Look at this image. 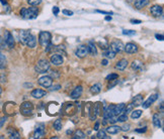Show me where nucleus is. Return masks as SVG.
Masks as SVG:
<instances>
[{
    "label": "nucleus",
    "instance_id": "nucleus-25",
    "mask_svg": "<svg viewBox=\"0 0 164 139\" xmlns=\"http://www.w3.org/2000/svg\"><path fill=\"white\" fill-rule=\"evenodd\" d=\"M87 49H88V53H90L91 55L95 57V55H97V49H96V47L93 43V41H89V43H88Z\"/></svg>",
    "mask_w": 164,
    "mask_h": 139
},
{
    "label": "nucleus",
    "instance_id": "nucleus-7",
    "mask_svg": "<svg viewBox=\"0 0 164 139\" xmlns=\"http://www.w3.org/2000/svg\"><path fill=\"white\" fill-rule=\"evenodd\" d=\"M91 108L89 109V118L91 120H95L96 117L99 114V110H100V103L97 102L94 105H91Z\"/></svg>",
    "mask_w": 164,
    "mask_h": 139
},
{
    "label": "nucleus",
    "instance_id": "nucleus-48",
    "mask_svg": "<svg viewBox=\"0 0 164 139\" xmlns=\"http://www.w3.org/2000/svg\"><path fill=\"white\" fill-rule=\"evenodd\" d=\"M155 37L156 38L158 39V40H160V41H163L164 40V36H163V34H155Z\"/></svg>",
    "mask_w": 164,
    "mask_h": 139
},
{
    "label": "nucleus",
    "instance_id": "nucleus-51",
    "mask_svg": "<svg viewBox=\"0 0 164 139\" xmlns=\"http://www.w3.org/2000/svg\"><path fill=\"white\" fill-rule=\"evenodd\" d=\"M131 23H133V24H140V23H142V21L139 20V19H131Z\"/></svg>",
    "mask_w": 164,
    "mask_h": 139
},
{
    "label": "nucleus",
    "instance_id": "nucleus-4",
    "mask_svg": "<svg viewBox=\"0 0 164 139\" xmlns=\"http://www.w3.org/2000/svg\"><path fill=\"white\" fill-rule=\"evenodd\" d=\"M33 105L31 102H23L20 106V113L23 116H31L33 115Z\"/></svg>",
    "mask_w": 164,
    "mask_h": 139
},
{
    "label": "nucleus",
    "instance_id": "nucleus-35",
    "mask_svg": "<svg viewBox=\"0 0 164 139\" xmlns=\"http://www.w3.org/2000/svg\"><path fill=\"white\" fill-rule=\"evenodd\" d=\"M53 126H54V128L56 129L57 131L61 130V129H62V121H61V119H57L54 122V124H53Z\"/></svg>",
    "mask_w": 164,
    "mask_h": 139
},
{
    "label": "nucleus",
    "instance_id": "nucleus-41",
    "mask_svg": "<svg viewBox=\"0 0 164 139\" xmlns=\"http://www.w3.org/2000/svg\"><path fill=\"white\" fill-rule=\"evenodd\" d=\"M133 109H134L133 104H132V103H130V104L128 105L127 107H125V109H124V112H125L126 114H128V113L132 112V111H133Z\"/></svg>",
    "mask_w": 164,
    "mask_h": 139
},
{
    "label": "nucleus",
    "instance_id": "nucleus-12",
    "mask_svg": "<svg viewBox=\"0 0 164 139\" xmlns=\"http://www.w3.org/2000/svg\"><path fill=\"white\" fill-rule=\"evenodd\" d=\"M150 12L154 17H160L163 13V8L161 5H153L150 8Z\"/></svg>",
    "mask_w": 164,
    "mask_h": 139
},
{
    "label": "nucleus",
    "instance_id": "nucleus-46",
    "mask_svg": "<svg viewBox=\"0 0 164 139\" xmlns=\"http://www.w3.org/2000/svg\"><path fill=\"white\" fill-rule=\"evenodd\" d=\"M6 119H7V117L6 116H4V117H2V118L0 119V128L3 126V124L5 123V121H6Z\"/></svg>",
    "mask_w": 164,
    "mask_h": 139
},
{
    "label": "nucleus",
    "instance_id": "nucleus-21",
    "mask_svg": "<svg viewBox=\"0 0 164 139\" xmlns=\"http://www.w3.org/2000/svg\"><path fill=\"white\" fill-rule=\"evenodd\" d=\"M128 65H129V63H128L127 59H122L120 61H118V63H116V69L118 70V71H124V70L127 69Z\"/></svg>",
    "mask_w": 164,
    "mask_h": 139
},
{
    "label": "nucleus",
    "instance_id": "nucleus-1",
    "mask_svg": "<svg viewBox=\"0 0 164 139\" xmlns=\"http://www.w3.org/2000/svg\"><path fill=\"white\" fill-rule=\"evenodd\" d=\"M39 9L37 7H29V8H22L20 10V15L25 19H35L37 17Z\"/></svg>",
    "mask_w": 164,
    "mask_h": 139
},
{
    "label": "nucleus",
    "instance_id": "nucleus-59",
    "mask_svg": "<svg viewBox=\"0 0 164 139\" xmlns=\"http://www.w3.org/2000/svg\"><path fill=\"white\" fill-rule=\"evenodd\" d=\"M160 109H161V112H163V104L160 105Z\"/></svg>",
    "mask_w": 164,
    "mask_h": 139
},
{
    "label": "nucleus",
    "instance_id": "nucleus-43",
    "mask_svg": "<svg viewBox=\"0 0 164 139\" xmlns=\"http://www.w3.org/2000/svg\"><path fill=\"white\" fill-rule=\"evenodd\" d=\"M62 13L64 15H67V16H72L74 13H73V11L71 10H68V9H63L62 10Z\"/></svg>",
    "mask_w": 164,
    "mask_h": 139
},
{
    "label": "nucleus",
    "instance_id": "nucleus-32",
    "mask_svg": "<svg viewBox=\"0 0 164 139\" xmlns=\"http://www.w3.org/2000/svg\"><path fill=\"white\" fill-rule=\"evenodd\" d=\"M100 91H101V85L100 84H94L93 86L90 88V93L93 95H96L98 94V93H100Z\"/></svg>",
    "mask_w": 164,
    "mask_h": 139
},
{
    "label": "nucleus",
    "instance_id": "nucleus-20",
    "mask_svg": "<svg viewBox=\"0 0 164 139\" xmlns=\"http://www.w3.org/2000/svg\"><path fill=\"white\" fill-rule=\"evenodd\" d=\"M82 92H83V89H82V87L81 86H77L76 88L74 89V90L71 92L70 96L72 99H78L79 97L82 95Z\"/></svg>",
    "mask_w": 164,
    "mask_h": 139
},
{
    "label": "nucleus",
    "instance_id": "nucleus-5",
    "mask_svg": "<svg viewBox=\"0 0 164 139\" xmlns=\"http://www.w3.org/2000/svg\"><path fill=\"white\" fill-rule=\"evenodd\" d=\"M62 112L66 116H72L76 113V107L73 103H65L62 108Z\"/></svg>",
    "mask_w": 164,
    "mask_h": 139
},
{
    "label": "nucleus",
    "instance_id": "nucleus-28",
    "mask_svg": "<svg viewBox=\"0 0 164 139\" xmlns=\"http://www.w3.org/2000/svg\"><path fill=\"white\" fill-rule=\"evenodd\" d=\"M153 125L156 128H160L161 127V118H160L159 114H154L153 115Z\"/></svg>",
    "mask_w": 164,
    "mask_h": 139
},
{
    "label": "nucleus",
    "instance_id": "nucleus-24",
    "mask_svg": "<svg viewBox=\"0 0 164 139\" xmlns=\"http://www.w3.org/2000/svg\"><path fill=\"white\" fill-rule=\"evenodd\" d=\"M126 105L124 103H120L118 105H114V116H118V115L122 114L124 112V109H125Z\"/></svg>",
    "mask_w": 164,
    "mask_h": 139
},
{
    "label": "nucleus",
    "instance_id": "nucleus-22",
    "mask_svg": "<svg viewBox=\"0 0 164 139\" xmlns=\"http://www.w3.org/2000/svg\"><path fill=\"white\" fill-rule=\"evenodd\" d=\"M150 0H136L135 3H134V6H135L136 9H142L147 6Z\"/></svg>",
    "mask_w": 164,
    "mask_h": 139
},
{
    "label": "nucleus",
    "instance_id": "nucleus-18",
    "mask_svg": "<svg viewBox=\"0 0 164 139\" xmlns=\"http://www.w3.org/2000/svg\"><path fill=\"white\" fill-rule=\"evenodd\" d=\"M24 45H27V47H31V49H33V47H35V45H37V37H35L33 34H31V33H29L27 40H25Z\"/></svg>",
    "mask_w": 164,
    "mask_h": 139
},
{
    "label": "nucleus",
    "instance_id": "nucleus-44",
    "mask_svg": "<svg viewBox=\"0 0 164 139\" xmlns=\"http://www.w3.org/2000/svg\"><path fill=\"white\" fill-rule=\"evenodd\" d=\"M5 45H6V43H5L4 39H3V38H1V37H0V49H5Z\"/></svg>",
    "mask_w": 164,
    "mask_h": 139
},
{
    "label": "nucleus",
    "instance_id": "nucleus-53",
    "mask_svg": "<svg viewBox=\"0 0 164 139\" xmlns=\"http://www.w3.org/2000/svg\"><path fill=\"white\" fill-rule=\"evenodd\" d=\"M60 88H61L60 85H57V86H55V87H53V88H51L50 90H51V91H58V90H60Z\"/></svg>",
    "mask_w": 164,
    "mask_h": 139
},
{
    "label": "nucleus",
    "instance_id": "nucleus-14",
    "mask_svg": "<svg viewBox=\"0 0 164 139\" xmlns=\"http://www.w3.org/2000/svg\"><path fill=\"white\" fill-rule=\"evenodd\" d=\"M158 96H159L158 94H153V95H151V96H150L149 98H148L147 100L145 101V102L142 103V106H143V108H144V109L149 108V107L151 106V105L153 104V103L155 102V101L158 99Z\"/></svg>",
    "mask_w": 164,
    "mask_h": 139
},
{
    "label": "nucleus",
    "instance_id": "nucleus-38",
    "mask_svg": "<svg viewBox=\"0 0 164 139\" xmlns=\"http://www.w3.org/2000/svg\"><path fill=\"white\" fill-rule=\"evenodd\" d=\"M96 137L97 138H100V139H104V138H108L105 134V131L104 130H98L97 134H96Z\"/></svg>",
    "mask_w": 164,
    "mask_h": 139
},
{
    "label": "nucleus",
    "instance_id": "nucleus-9",
    "mask_svg": "<svg viewBox=\"0 0 164 139\" xmlns=\"http://www.w3.org/2000/svg\"><path fill=\"white\" fill-rule=\"evenodd\" d=\"M124 43H122L120 40L118 39H116V40H112V43H110V49L114 51V53H120V51H124Z\"/></svg>",
    "mask_w": 164,
    "mask_h": 139
},
{
    "label": "nucleus",
    "instance_id": "nucleus-37",
    "mask_svg": "<svg viewBox=\"0 0 164 139\" xmlns=\"http://www.w3.org/2000/svg\"><path fill=\"white\" fill-rule=\"evenodd\" d=\"M127 120H128V115L126 113L118 115V122H125Z\"/></svg>",
    "mask_w": 164,
    "mask_h": 139
},
{
    "label": "nucleus",
    "instance_id": "nucleus-56",
    "mask_svg": "<svg viewBox=\"0 0 164 139\" xmlns=\"http://www.w3.org/2000/svg\"><path fill=\"white\" fill-rule=\"evenodd\" d=\"M98 127H99V122H96L95 123V126H94V130H98V129H99V128H98Z\"/></svg>",
    "mask_w": 164,
    "mask_h": 139
},
{
    "label": "nucleus",
    "instance_id": "nucleus-57",
    "mask_svg": "<svg viewBox=\"0 0 164 139\" xmlns=\"http://www.w3.org/2000/svg\"><path fill=\"white\" fill-rule=\"evenodd\" d=\"M0 2L2 3L3 5H6V6H7V2H6V0H0Z\"/></svg>",
    "mask_w": 164,
    "mask_h": 139
},
{
    "label": "nucleus",
    "instance_id": "nucleus-60",
    "mask_svg": "<svg viewBox=\"0 0 164 139\" xmlns=\"http://www.w3.org/2000/svg\"><path fill=\"white\" fill-rule=\"evenodd\" d=\"M1 94H2V88L0 87V97H1Z\"/></svg>",
    "mask_w": 164,
    "mask_h": 139
},
{
    "label": "nucleus",
    "instance_id": "nucleus-27",
    "mask_svg": "<svg viewBox=\"0 0 164 139\" xmlns=\"http://www.w3.org/2000/svg\"><path fill=\"white\" fill-rule=\"evenodd\" d=\"M29 30H21L20 32H19V40H20L21 43H23L24 45L25 43V40H27V36L29 35Z\"/></svg>",
    "mask_w": 164,
    "mask_h": 139
},
{
    "label": "nucleus",
    "instance_id": "nucleus-29",
    "mask_svg": "<svg viewBox=\"0 0 164 139\" xmlns=\"http://www.w3.org/2000/svg\"><path fill=\"white\" fill-rule=\"evenodd\" d=\"M142 103H143V96H142V95H137V96H135V98L133 99L132 104H133L134 107H137L139 106V105H141Z\"/></svg>",
    "mask_w": 164,
    "mask_h": 139
},
{
    "label": "nucleus",
    "instance_id": "nucleus-6",
    "mask_svg": "<svg viewBox=\"0 0 164 139\" xmlns=\"http://www.w3.org/2000/svg\"><path fill=\"white\" fill-rule=\"evenodd\" d=\"M15 107H16V104L14 102H7L4 104V107H3V111H4V114H6L7 116H13L15 115L16 111H15Z\"/></svg>",
    "mask_w": 164,
    "mask_h": 139
},
{
    "label": "nucleus",
    "instance_id": "nucleus-50",
    "mask_svg": "<svg viewBox=\"0 0 164 139\" xmlns=\"http://www.w3.org/2000/svg\"><path fill=\"white\" fill-rule=\"evenodd\" d=\"M59 7L58 6H54L53 7V13H54V15H58V13H59Z\"/></svg>",
    "mask_w": 164,
    "mask_h": 139
},
{
    "label": "nucleus",
    "instance_id": "nucleus-39",
    "mask_svg": "<svg viewBox=\"0 0 164 139\" xmlns=\"http://www.w3.org/2000/svg\"><path fill=\"white\" fill-rule=\"evenodd\" d=\"M27 3L31 6H37L42 3V0H27Z\"/></svg>",
    "mask_w": 164,
    "mask_h": 139
},
{
    "label": "nucleus",
    "instance_id": "nucleus-36",
    "mask_svg": "<svg viewBox=\"0 0 164 139\" xmlns=\"http://www.w3.org/2000/svg\"><path fill=\"white\" fill-rule=\"evenodd\" d=\"M142 115V111L141 110H135V111H132V119H138L140 118Z\"/></svg>",
    "mask_w": 164,
    "mask_h": 139
},
{
    "label": "nucleus",
    "instance_id": "nucleus-45",
    "mask_svg": "<svg viewBox=\"0 0 164 139\" xmlns=\"http://www.w3.org/2000/svg\"><path fill=\"white\" fill-rule=\"evenodd\" d=\"M130 127H131V125H130V124H126V125H124V127H120V130H122V131H129L130 130Z\"/></svg>",
    "mask_w": 164,
    "mask_h": 139
},
{
    "label": "nucleus",
    "instance_id": "nucleus-13",
    "mask_svg": "<svg viewBox=\"0 0 164 139\" xmlns=\"http://www.w3.org/2000/svg\"><path fill=\"white\" fill-rule=\"evenodd\" d=\"M45 132H46L45 125L37 124V128H35V134H33V137H35V138H42V137L45 135Z\"/></svg>",
    "mask_w": 164,
    "mask_h": 139
},
{
    "label": "nucleus",
    "instance_id": "nucleus-3",
    "mask_svg": "<svg viewBox=\"0 0 164 139\" xmlns=\"http://www.w3.org/2000/svg\"><path fill=\"white\" fill-rule=\"evenodd\" d=\"M52 34L49 31H41L39 34V43L43 47H46L49 43H51Z\"/></svg>",
    "mask_w": 164,
    "mask_h": 139
},
{
    "label": "nucleus",
    "instance_id": "nucleus-58",
    "mask_svg": "<svg viewBox=\"0 0 164 139\" xmlns=\"http://www.w3.org/2000/svg\"><path fill=\"white\" fill-rule=\"evenodd\" d=\"M105 20L106 21H110V20H112V16H108H108H105Z\"/></svg>",
    "mask_w": 164,
    "mask_h": 139
},
{
    "label": "nucleus",
    "instance_id": "nucleus-19",
    "mask_svg": "<svg viewBox=\"0 0 164 139\" xmlns=\"http://www.w3.org/2000/svg\"><path fill=\"white\" fill-rule=\"evenodd\" d=\"M31 96L33 97L35 99H42L43 97H45L47 95L46 91L44 90H41V89H35L31 92Z\"/></svg>",
    "mask_w": 164,
    "mask_h": 139
},
{
    "label": "nucleus",
    "instance_id": "nucleus-10",
    "mask_svg": "<svg viewBox=\"0 0 164 139\" xmlns=\"http://www.w3.org/2000/svg\"><path fill=\"white\" fill-rule=\"evenodd\" d=\"M39 84L44 88H50L53 84V79L50 76H44L39 79Z\"/></svg>",
    "mask_w": 164,
    "mask_h": 139
},
{
    "label": "nucleus",
    "instance_id": "nucleus-30",
    "mask_svg": "<svg viewBox=\"0 0 164 139\" xmlns=\"http://www.w3.org/2000/svg\"><path fill=\"white\" fill-rule=\"evenodd\" d=\"M7 65L6 57L2 53H0V70H4Z\"/></svg>",
    "mask_w": 164,
    "mask_h": 139
},
{
    "label": "nucleus",
    "instance_id": "nucleus-40",
    "mask_svg": "<svg viewBox=\"0 0 164 139\" xmlns=\"http://www.w3.org/2000/svg\"><path fill=\"white\" fill-rule=\"evenodd\" d=\"M122 34H125V35H135L136 31L132 30V29H124V30H122Z\"/></svg>",
    "mask_w": 164,
    "mask_h": 139
},
{
    "label": "nucleus",
    "instance_id": "nucleus-23",
    "mask_svg": "<svg viewBox=\"0 0 164 139\" xmlns=\"http://www.w3.org/2000/svg\"><path fill=\"white\" fill-rule=\"evenodd\" d=\"M105 131L108 133V134H118V132L120 131V126H116V125H110L108 126V128L105 129Z\"/></svg>",
    "mask_w": 164,
    "mask_h": 139
},
{
    "label": "nucleus",
    "instance_id": "nucleus-49",
    "mask_svg": "<svg viewBox=\"0 0 164 139\" xmlns=\"http://www.w3.org/2000/svg\"><path fill=\"white\" fill-rule=\"evenodd\" d=\"M98 13H102V14H106V15H112L114 14L112 12H110V11H102V10H96Z\"/></svg>",
    "mask_w": 164,
    "mask_h": 139
},
{
    "label": "nucleus",
    "instance_id": "nucleus-42",
    "mask_svg": "<svg viewBox=\"0 0 164 139\" xmlns=\"http://www.w3.org/2000/svg\"><path fill=\"white\" fill-rule=\"evenodd\" d=\"M116 79H118V74H110L106 77V80L108 81H114Z\"/></svg>",
    "mask_w": 164,
    "mask_h": 139
},
{
    "label": "nucleus",
    "instance_id": "nucleus-17",
    "mask_svg": "<svg viewBox=\"0 0 164 139\" xmlns=\"http://www.w3.org/2000/svg\"><path fill=\"white\" fill-rule=\"evenodd\" d=\"M63 61H64V59H63L62 55H59V53H55V55H53L52 57H51V63H53V65H62Z\"/></svg>",
    "mask_w": 164,
    "mask_h": 139
},
{
    "label": "nucleus",
    "instance_id": "nucleus-2",
    "mask_svg": "<svg viewBox=\"0 0 164 139\" xmlns=\"http://www.w3.org/2000/svg\"><path fill=\"white\" fill-rule=\"evenodd\" d=\"M49 69H50V63L45 59H39L35 67V71L39 74H45L48 72Z\"/></svg>",
    "mask_w": 164,
    "mask_h": 139
},
{
    "label": "nucleus",
    "instance_id": "nucleus-61",
    "mask_svg": "<svg viewBox=\"0 0 164 139\" xmlns=\"http://www.w3.org/2000/svg\"><path fill=\"white\" fill-rule=\"evenodd\" d=\"M71 133H72V131H71V130H68V131H67V134H71Z\"/></svg>",
    "mask_w": 164,
    "mask_h": 139
},
{
    "label": "nucleus",
    "instance_id": "nucleus-15",
    "mask_svg": "<svg viewBox=\"0 0 164 139\" xmlns=\"http://www.w3.org/2000/svg\"><path fill=\"white\" fill-rule=\"evenodd\" d=\"M114 105H110V106H108V108L104 109V112H103V120H108V119L112 118V116H114Z\"/></svg>",
    "mask_w": 164,
    "mask_h": 139
},
{
    "label": "nucleus",
    "instance_id": "nucleus-55",
    "mask_svg": "<svg viewBox=\"0 0 164 139\" xmlns=\"http://www.w3.org/2000/svg\"><path fill=\"white\" fill-rule=\"evenodd\" d=\"M101 65H108V59H102V61H101Z\"/></svg>",
    "mask_w": 164,
    "mask_h": 139
},
{
    "label": "nucleus",
    "instance_id": "nucleus-54",
    "mask_svg": "<svg viewBox=\"0 0 164 139\" xmlns=\"http://www.w3.org/2000/svg\"><path fill=\"white\" fill-rule=\"evenodd\" d=\"M118 79H116V80H114V83H112V85H110V86H108V88H110V89L112 88V87L116 86V85L118 84Z\"/></svg>",
    "mask_w": 164,
    "mask_h": 139
},
{
    "label": "nucleus",
    "instance_id": "nucleus-26",
    "mask_svg": "<svg viewBox=\"0 0 164 139\" xmlns=\"http://www.w3.org/2000/svg\"><path fill=\"white\" fill-rule=\"evenodd\" d=\"M7 132L9 133V138L10 139H19L20 135H19L18 131H16L15 129H13L12 127H9V129H7Z\"/></svg>",
    "mask_w": 164,
    "mask_h": 139
},
{
    "label": "nucleus",
    "instance_id": "nucleus-31",
    "mask_svg": "<svg viewBox=\"0 0 164 139\" xmlns=\"http://www.w3.org/2000/svg\"><path fill=\"white\" fill-rule=\"evenodd\" d=\"M131 67H132V69L135 70V71H141L142 67H143V63H142V61H134L133 63H132Z\"/></svg>",
    "mask_w": 164,
    "mask_h": 139
},
{
    "label": "nucleus",
    "instance_id": "nucleus-33",
    "mask_svg": "<svg viewBox=\"0 0 164 139\" xmlns=\"http://www.w3.org/2000/svg\"><path fill=\"white\" fill-rule=\"evenodd\" d=\"M103 55L104 57H106L108 59H114L116 57V53H114V51H112L110 49H106L105 51H103Z\"/></svg>",
    "mask_w": 164,
    "mask_h": 139
},
{
    "label": "nucleus",
    "instance_id": "nucleus-47",
    "mask_svg": "<svg viewBox=\"0 0 164 139\" xmlns=\"http://www.w3.org/2000/svg\"><path fill=\"white\" fill-rule=\"evenodd\" d=\"M136 132L138 133H145L147 131V127H144V128H141V129H136Z\"/></svg>",
    "mask_w": 164,
    "mask_h": 139
},
{
    "label": "nucleus",
    "instance_id": "nucleus-52",
    "mask_svg": "<svg viewBox=\"0 0 164 139\" xmlns=\"http://www.w3.org/2000/svg\"><path fill=\"white\" fill-rule=\"evenodd\" d=\"M0 82L1 83L6 82V77H5L4 75H0Z\"/></svg>",
    "mask_w": 164,
    "mask_h": 139
},
{
    "label": "nucleus",
    "instance_id": "nucleus-34",
    "mask_svg": "<svg viewBox=\"0 0 164 139\" xmlns=\"http://www.w3.org/2000/svg\"><path fill=\"white\" fill-rule=\"evenodd\" d=\"M86 137L85 133L81 130H76L73 135V139H84Z\"/></svg>",
    "mask_w": 164,
    "mask_h": 139
},
{
    "label": "nucleus",
    "instance_id": "nucleus-8",
    "mask_svg": "<svg viewBox=\"0 0 164 139\" xmlns=\"http://www.w3.org/2000/svg\"><path fill=\"white\" fill-rule=\"evenodd\" d=\"M4 41L6 43V45L9 47V49H13L14 47V45H15V40H14V37L13 35L10 33V31L8 30H5L4 32Z\"/></svg>",
    "mask_w": 164,
    "mask_h": 139
},
{
    "label": "nucleus",
    "instance_id": "nucleus-11",
    "mask_svg": "<svg viewBox=\"0 0 164 139\" xmlns=\"http://www.w3.org/2000/svg\"><path fill=\"white\" fill-rule=\"evenodd\" d=\"M88 53V49L86 45H80L76 49V55L80 59L86 57V55Z\"/></svg>",
    "mask_w": 164,
    "mask_h": 139
},
{
    "label": "nucleus",
    "instance_id": "nucleus-16",
    "mask_svg": "<svg viewBox=\"0 0 164 139\" xmlns=\"http://www.w3.org/2000/svg\"><path fill=\"white\" fill-rule=\"evenodd\" d=\"M124 51L127 53H135L138 51V45H135V43H127V45L124 47Z\"/></svg>",
    "mask_w": 164,
    "mask_h": 139
}]
</instances>
